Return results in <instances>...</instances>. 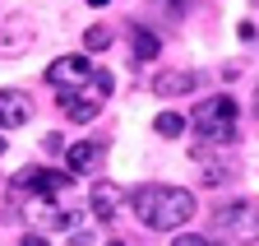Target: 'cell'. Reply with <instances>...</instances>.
I'll return each mask as SVG.
<instances>
[{
  "instance_id": "obj_1",
  "label": "cell",
  "mask_w": 259,
  "mask_h": 246,
  "mask_svg": "<svg viewBox=\"0 0 259 246\" xmlns=\"http://www.w3.org/2000/svg\"><path fill=\"white\" fill-rule=\"evenodd\" d=\"M130 209H135V219L153 232H176L194 219V195L181 191V186H157V181H148V186L130 191Z\"/></svg>"
},
{
  "instance_id": "obj_2",
  "label": "cell",
  "mask_w": 259,
  "mask_h": 246,
  "mask_svg": "<svg viewBox=\"0 0 259 246\" xmlns=\"http://www.w3.org/2000/svg\"><path fill=\"white\" fill-rule=\"evenodd\" d=\"M194 130H199L208 144H236V102L227 93H213L194 107Z\"/></svg>"
},
{
  "instance_id": "obj_3",
  "label": "cell",
  "mask_w": 259,
  "mask_h": 246,
  "mask_svg": "<svg viewBox=\"0 0 259 246\" xmlns=\"http://www.w3.org/2000/svg\"><path fill=\"white\" fill-rule=\"evenodd\" d=\"M218 228L232 237L236 246H254L259 241V200H236L218 214Z\"/></svg>"
},
{
  "instance_id": "obj_4",
  "label": "cell",
  "mask_w": 259,
  "mask_h": 246,
  "mask_svg": "<svg viewBox=\"0 0 259 246\" xmlns=\"http://www.w3.org/2000/svg\"><path fill=\"white\" fill-rule=\"evenodd\" d=\"M111 98V75L102 70L88 88H74V93H65V116L74 121V126H83V121H93L97 112H102V102Z\"/></svg>"
},
{
  "instance_id": "obj_5",
  "label": "cell",
  "mask_w": 259,
  "mask_h": 246,
  "mask_svg": "<svg viewBox=\"0 0 259 246\" xmlns=\"http://www.w3.org/2000/svg\"><path fill=\"white\" fill-rule=\"evenodd\" d=\"M97 75H102V70H97L88 56H60V60H51V65H47V84H51V88H60V93L88 88Z\"/></svg>"
},
{
  "instance_id": "obj_6",
  "label": "cell",
  "mask_w": 259,
  "mask_h": 246,
  "mask_svg": "<svg viewBox=\"0 0 259 246\" xmlns=\"http://www.w3.org/2000/svg\"><path fill=\"white\" fill-rule=\"evenodd\" d=\"M125 204H130V191L120 186V181H111V177L93 181V200H88V209H93V219H97V223L120 219V209H125Z\"/></svg>"
},
{
  "instance_id": "obj_7",
  "label": "cell",
  "mask_w": 259,
  "mask_h": 246,
  "mask_svg": "<svg viewBox=\"0 0 259 246\" xmlns=\"http://www.w3.org/2000/svg\"><path fill=\"white\" fill-rule=\"evenodd\" d=\"M65 186H70V177L56 172V167H23V172L14 177V191H32V195H42V200H51V195L65 191Z\"/></svg>"
},
{
  "instance_id": "obj_8",
  "label": "cell",
  "mask_w": 259,
  "mask_h": 246,
  "mask_svg": "<svg viewBox=\"0 0 259 246\" xmlns=\"http://www.w3.org/2000/svg\"><path fill=\"white\" fill-rule=\"evenodd\" d=\"M194 88H199V70H162L153 79L157 98H185V93H194Z\"/></svg>"
},
{
  "instance_id": "obj_9",
  "label": "cell",
  "mask_w": 259,
  "mask_h": 246,
  "mask_svg": "<svg viewBox=\"0 0 259 246\" xmlns=\"http://www.w3.org/2000/svg\"><path fill=\"white\" fill-rule=\"evenodd\" d=\"M28 116H32L28 93H19V88H0V130H19Z\"/></svg>"
},
{
  "instance_id": "obj_10",
  "label": "cell",
  "mask_w": 259,
  "mask_h": 246,
  "mask_svg": "<svg viewBox=\"0 0 259 246\" xmlns=\"http://www.w3.org/2000/svg\"><path fill=\"white\" fill-rule=\"evenodd\" d=\"M28 47H32V28H28L19 14L0 19V56H23Z\"/></svg>"
},
{
  "instance_id": "obj_11",
  "label": "cell",
  "mask_w": 259,
  "mask_h": 246,
  "mask_svg": "<svg viewBox=\"0 0 259 246\" xmlns=\"http://www.w3.org/2000/svg\"><path fill=\"white\" fill-rule=\"evenodd\" d=\"M65 163H70V172H93L102 163V144H70L65 149Z\"/></svg>"
},
{
  "instance_id": "obj_12",
  "label": "cell",
  "mask_w": 259,
  "mask_h": 246,
  "mask_svg": "<svg viewBox=\"0 0 259 246\" xmlns=\"http://www.w3.org/2000/svg\"><path fill=\"white\" fill-rule=\"evenodd\" d=\"M194 163H204V167H208V177H204L208 186H222V181L232 177V167H227V163H213V153H208L204 144H194Z\"/></svg>"
},
{
  "instance_id": "obj_13",
  "label": "cell",
  "mask_w": 259,
  "mask_h": 246,
  "mask_svg": "<svg viewBox=\"0 0 259 246\" xmlns=\"http://www.w3.org/2000/svg\"><path fill=\"white\" fill-rule=\"evenodd\" d=\"M111 42H116V28H111V23H93L88 33H83V51H88V56H93V51H107Z\"/></svg>"
},
{
  "instance_id": "obj_14",
  "label": "cell",
  "mask_w": 259,
  "mask_h": 246,
  "mask_svg": "<svg viewBox=\"0 0 259 246\" xmlns=\"http://www.w3.org/2000/svg\"><path fill=\"white\" fill-rule=\"evenodd\" d=\"M130 38H135V56L139 60H153L157 56V38L148 33V28H130Z\"/></svg>"
},
{
  "instance_id": "obj_15",
  "label": "cell",
  "mask_w": 259,
  "mask_h": 246,
  "mask_svg": "<svg viewBox=\"0 0 259 246\" xmlns=\"http://www.w3.org/2000/svg\"><path fill=\"white\" fill-rule=\"evenodd\" d=\"M153 130H157V135H162V139H176V135H181V130H185V121H181V116H176V112H162V116H157V121H153Z\"/></svg>"
},
{
  "instance_id": "obj_16",
  "label": "cell",
  "mask_w": 259,
  "mask_h": 246,
  "mask_svg": "<svg viewBox=\"0 0 259 246\" xmlns=\"http://www.w3.org/2000/svg\"><path fill=\"white\" fill-rule=\"evenodd\" d=\"M171 246H208V241H204V237H190V232H185V237H176Z\"/></svg>"
},
{
  "instance_id": "obj_17",
  "label": "cell",
  "mask_w": 259,
  "mask_h": 246,
  "mask_svg": "<svg viewBox=\"0 0 259 246\" xmlns=\"http://www.w3.org/2000/svg\"><path fill=\"white\" fill-rule=\"evenodd\" d=\"M42 144H47V149H51V153H60V149H65V139H60V135H56V130H51V135H47V139H42Z\"/></svg>"
},
{
  "instance_id": "obj_18",
  "label": "cell",
  "mask_w": 259,
  "mask_h": 246,
  "mask_svg": "<svg viewBox=\"0 0 259 246\" xmlns=\"http://www.w3.org/2000/svg\"><path fill=\"white\" fill-rule=\"evenodd\" d=\"M23 246H47V237H37V232H28V237H23Z\"/></svg>"
},
{
  "instance_id": "obj_19",
  "label": "cell",
  "mask_w": 259,
  "mask_h": 246,
  "mask_svg": "<svg viewBox=\"0 0 259 246\" xmlns=\"http://www.w3.org/2000/svg\"><path fill=\"white\" fill-rule=\"evenodd\" d=\"M254 116H259V88H254Z\"/></svg>"
},
{
  "instance_id": "obj_20",
  "label": "cell",
  "mask_w": 259,
  "mask_h": 246,
  "mask_svg": "<svg viewBox=\"0 0 259 246\" xmlns=\"http://www.w3.org/2000/svg\"><path fill=\"white\" fill-rule=\"evenodd\" d=\"M88 5H111V0H88Z\"/></svg>"
},
{
  "instance_id": "obj_21",
  "label": "cell",
  "mask_w": 259,
  "mask_h": 246,
  "mask_svg": "<svg viewBox=\"0 0 259 246\" xmlns=\"http://www.w3.org/2000/svg\"><path fill=\"white\" fill-rule=\"evenodd\" d=\"M0 153H5V139H0Z\"/></svg>"
},
{
  "instance_id": "obj_22",
  "label": "cell",
  "mask_w": 259,
  "mask_h": 246,
  "mask_svg": "<svg viewBox=\"0 0 259 246\" xmlns=\"http://www.w3.org/2000/svg\"><path fill=\"white\" fill-rule=\"evenodd\" d=\"M111 246H125V241H111Z\"/></svg>"
}]
</instances>
